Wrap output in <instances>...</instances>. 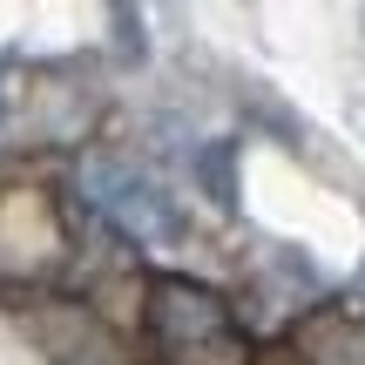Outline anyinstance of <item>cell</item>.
Instances as JSON below:
<instances>
[{"label": "cell", "mask_w": 365, "mask_h": 365, "mask_svg": "<svg viewBox=\"0 0 365 365\" xmlns=\"http://www.w3.org/2000/svg\"><path fill=\"white\" fill-rule=\"evenodd\" d=\"M81 196L95 203V217H108L122 237H135L149 250L182 237V203L170 196V182L129 156H88L81 163Z\"/></svg>", "instance_id": "6da1fadb"}, {"label": "cell", "mask_w": 365, "mask_h": 365, "mask_svg": "<svg viewBox=\"0 0 365 365\" xmlns=\"http://www.w3.org/2000/svg\"><path fill=\"white\" fill-rule=\"evenodd\" d=\"M291 365H365V325L345 312H318L291 339Z\"/></svg>", "instance_id": "7a4b0ae2"}, {"label": "cell", "mask_w": 365, "mask_h": 365, "mask_svg": "<svg viewBox=\"0 0 365 365\" xmlns=\"http://www.w3.org/2000/svg\"><path fill=\"white\" fill-rule=\"evenodd\" d=\"M196 176H210V182H217V203H223V210H237V182H230V143L203 149V156H196Z\"/></svg>", "instance_id": "3957f363"}, {"label": "cell", "mask_w": 365, "mask_h": 365, "mask_svg": "<svg viewBox=\"0 0 365 365\" xmlns=\"http://www.w3.org/2000/svg\"><path fill=\"white\" fill-rule=\"evenodd\" d=\"M7 102H14V88H7V61H0V122H7Z\"/></svg>", "instance_id": "277c9868"}, {"label": "cell", "mask_w": 365, "mask_h": 365, "mask_svg": "<svg viewBox=\"0 0 365 365\" xmlns=\"http://www.w3.org/2000/svg\"><path fill=\"white\" fill-rule=\"evenodd\" d=\"M359 298H365V264H359Z\"/></svg>", "instance_id": "5b68a950"}]
</instances>
